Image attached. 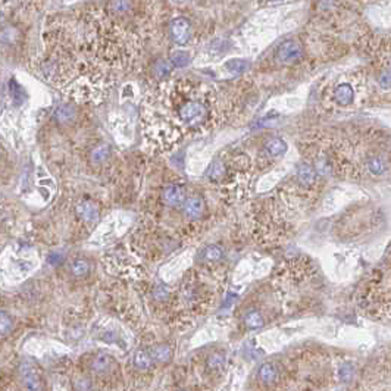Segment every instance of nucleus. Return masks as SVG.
<instances>
[{
  "label": "nucleus",
  "mask_w": 391,
  "mask_h": 391,
  "mask_svg": "<svg viewBox=\"0 0 391 391\" xmlns=\"http://www.w3.org/2000/svg\"><path fill=\"white\" fill-rule=\"evenodd\" d=\"M316 177L318 174L315 172L313 166L310 165V162H302L297 168V181L302 187L305 188H310L315 185L316 183Z\"/></svg>",
  "instance_id": "obj_7"
},
{
  "label": "nucleus",
  "mask_w": 391,
  "mask_h": 391,
  "mask_svg": "<svg viewBox=\"0 0 391 391\" xmlns=\"http://www.w3.org/2000/svg\"><path fill=\"white\" fill-rule=\"evenodd\" d=\"M224 256V251L219 246H207L203 248L200 257L202 260H205V262H218V260H221Z\"/></svg>",
  "instance_id": "obj_18"
},
{
  "label": "nucleus",
  "mask_w": 391,
  "mask_h": 391,
  "mask_svg": "<svg viewBox=\"0 0 391 391\" xmlns=\"http://www.w3.org/2000/svg\"><path fill=\"white\" fill-rule=\"evenodd\" d=\"M184 212L191 219L200 218L203 215V212H205V202H203V199L202 197H197V196L187 199L185 203H184Z\"/></svg>",
  "instance_id": "obj_10"
},
{
  "label": "nucleus",
  "mask_w": 391,
  "mask_h": 391,
  "mask_svg": "<svg viewBox=\"0 0 391 391\" xmlns=\"http://www.w3.org/2000/svg\"><path fill=\"white\" fill-rule=\"evenodd\" d=\"M171 63L175 66V68H184L190 63V55L185 53V52H174L171 55Z\"/></svg>",
  "instance_id": "obj_21"
},
{
  "label": "nucleus",
  "mask_w": 391,
  "mask_h": 391,
  "mask_svg": "<svg viewBox=\"0 0 391 391\" xmlns=\"http://www.w3.org/2000/svg\"><path fill=\"white\" fill-rule=\"evenodd\" d=\"M153 294H155V299H158V300H165V299H168V296H169V290H168L164 284H159V286L155 287Z\"/></svg>",
  "instance_id": "obj_27"
},
{
  "label": "nucleus",
  "mask_w": 391,
  "mask_h": 391,
  "mask_svg": "<svg viewBox=\"0 0 391 391\" xmlns=\"http://www.w3.org/2000/svg\"><path fill=\"white\" fill-rule=\"evenodd\" d=\"M153 360L159 362V363H168L172 357V349L168 344H158L152 349L150 351Z\"/></svg>",
  "instance_id": "obj_15"
},
{
  "label": "nucleus",
  "mask_w": 391,
  "mask_h": 391,
  "mask_svg": "<svg viewBox=\"0 0 391 391\" xmlns=\"http://www.w3.org/2000/svg\"><path fill=\"white\" fill-rule=\"evenodd\" d=\"M20 378H21V384L25 391H41L43 390L41 378L36 366L31 362L25 360L20 365Z\"/></svg>",
  "instance_id": "obj_3"
},
{
  "label": "nucleus",
  "mask_w": 391,
  "mask_h": 391,
  "mask_svg": "<svg viewBox=\"0 0 391 391\" xmlns=\"http://www.w3.org/2000/svg\"><path fill=\"white\" fill-rule=\"evenodd\" d=\"M265 150H267L271 156L278 158V156H283V155L287 152V143H286L283 139L274 137V139L267 140V143H265Z\"/></svg>",
  "instance_id": "obj_14"
},
{
  "label": "nucleus",
  "mask_w": 391,
  "mask_h": 391,
  "mask_svg": "<svg viewBox=\"0 0 391 391\" xmlns=\"http://www.w3.org/2000/svg\"><path fill=\"white\" fill-rule=\"evenodd\" d=\"M181 391H184V390H181Z\"/></svg>",
  "instance_id": "obj_29"
},
{
  "label": "nucleus",
  "mask_w": 391,
  "mask_h": 391,
  "mask_svg": "<svg viewBox=\"0 0 391 391\" xmlns=\"http://www.w3.org/2000/svg\"><path fill=\"white\" fill-rule=\"evenodd\" d=\"M305 55V47L296 39H288L283 41L275 50V59L283 65H291L300 61Z\"/></svg>",
  "instance_id": "obj_1"
},
{
  "label": "nucleus",
  "mask_w": 391,
  "mask_h": 391,
  "mask_svg": "<svg viewBox=\"0 0 391 391\" xmlns=\"http://www.w3.org/2000/svg\"><path fill=\"white\" fill-rule=\"evenodd\" d=\"M169 34H171V39L177 44H185L191 37V24H190V21L187 18H184V17L175 18L169 25Z\"/></svg>",
  "instance_id": "obj_5"
},
{
  "label": "nucleus",
  "mask_w": 391,
  "mask_h": 391,
  "mask_svg": "<svg viewBox=\"0 0 391 391\" xmlns=\"http://www.w3.org/2000/svg\"><path fill=\"white\" fill-rule=\"evenodd\" d=\"M14 329V319L9 313L0 310V337L8 335Z\"/></svg>",
  "instance_id": "obj_19"
},
{
  "label": "nucleus",
  "mask_w": 391,
  "mask_h": 391,
  "mask_svg": "<svg viewBox=\"0 0 391 391\" xmlns=\"http://www.w3.org/2000/svg\"><path fill=\"white\" fill-rule=\"evenodd\" d=\"M77 215L87 224H94L99 219V209L93 202H81L77 206Z\"/></svg>",
  "instance_id": "obj_9"
},
{
  "label": "nucleus",
  "mask_w": 391,
  "mask_h": 391,
  "mask_svg": "<svg viewBox=\"0 0 391 391\" xmlns=\"http://www.w3.org/2000/svg\"><path fill=\"white\" fill-rule=\"evenodd\" d=\"M63 260H65V256H63L61 251H53V253H50L49 257H47V262H49L50 265H53V267L61 265V264L63 262Z\"/></svg>",
  "instance_id": "obj_26"
},
{
  "label": "nucleus",
  "mask_w": 391,
  "mask_h": 391,
  "mask_svg": "<svg viewBox=\"0 0 391 391\" xmlns=\"http://www.w3.org/2000/svg\"><path fill=\"white\" fill-rule=\"evenodd\" d=\"M69 269H71V274L74 277L82 278V277L90 274L91 267H90V262H88V260H85V259H75V260H72Z\"/></svg>",
  "instance_id": "obj_17"
},
{
  "label": "nucleus",
  "mask_w": 391,
  "mask_h": 391,
  "mask_svg": "<svg viewBox=\"0 0 391 391\" xmlns=\"http://www.w3.org/2000/svg\"><path fill=\"white\" fill-rule=\"evenodd\" d=\"M72 387H74V391H93V382L87 376L75 378L72 382Z\"/></svg>",
  "instance_id": "obj_23"
},
{
  "label": "nucleus",
  "mask_w": 391,
  "mask_h": 391,
  "mask_svg": "<svg viewBox=\"0 0 391 391\" xmlns=\"http://www.w3.org/2000/svg\"><path fill=\"white\" fill-rule=\"evenodd\" d=\"M243 322H244L246 328H248V329H259V328H262L265 324L264 316L260 315V312H257V310H248L244 315Z\"/></svg>",
  "instance_id": "obj_16"
},
{
  "label": "nucleus",
  "mask_w": 391,
  "mask_h": 391,
  "mask_svg": "<svg viewBox=\"0 0 391 391\" xmlns=\"http://www.w3.org/2000/svg\"><path fill=\"white\" fill-rule=\"evenodd\" d=\"M178 115L184 122H187L190 125H194V123L202 122L206 118L207 109H206V106L203 103H200L197 100H188V102H185L184 104L180 106Z\"/></svg>",
  "instance_id": "obj_2"
},
{
  "label": "nucleus",
  "mask_w": 391,
  "mask_h": 391,
  "mask_svg": "<svg viewBox=\"0 0 391 391\" xmlns=\"http://www.w3.org/2000/svg\"><path fill=\"white\" fill-rule=\"evenodd\" d=\"M75 118H77V109L71 104H61L55 110V119L61 125L71 123Z\"/></svg>",
  "instance_id": "obj_11"
},
{
  "label": "nucleus",
  "mask_w": 391,
  "mask_h": 391,
  "mask_svg": "<svg viewBox=\"0 0 391 391\" xmlns=\"http://www.w3.org/2000/svg\"><path fill=\"white\" fill-rule=\"evenodd\" d=\"M153 357L150 354L149 350H137L136 354H134V366L139 369V370H149L152 366H153Z\"/></svg>",
  "instance_id": "obj_12"
},
{
  "label": "nucleus",
  "mask_w": 391,
  "mask_h": 391,
  "mask_svg": "<svg viewBox=\"0 0 391 391\" xmlns=\"http://www.w3.org/2000/svg\"><path fill=\"white\" fill-rule=\"evenodd\" d=\"M153 69H155V74H156L159 78H164V77H166V75L169 74L171 66H169V63H168L166 61H158V62L155 63Z\"/></svg>",
  "instance_id": "obj_25"
},
{
  "label": "nucleus",
  "mask_w": 391,
  "mask_h": 391,
  "mask_svg": "<svg viewBox=\"0 0 391 391\" xmlns=\"http://www.w3.org/2000/svg\"><path fill=\"white\" fill-rule=\"evenodd\" d=\"M356 99V90L351 82H337L332 88V102L337 106H351Z\"/></svg>",
  "instance_id": "obj_4"
},
{
  "label": "nucleus",
  "mask_w": 391,
  "mask_h": 391,
  "mask_svg": "<svg viewBox=\"0 0 391 391\" xmlns=\"http://www.w3.org/2000/svg\"><path fill=\"white\" fill-rule=\"evenodd\" d=\"M248 66V63L246 61H241V59H232L229 62L225 63V68L229 69L231 72H241V71H246V68Z\"/></svg>",
  "instance_id": "obj_24"
},
{
  "label": "nucleus",
  "mask_w": 391,
  "mask_h": 391,
  "mask_svg": "<svg viewBox=\"0 0 391 391\" xmlns=\"http://www.w3.org/2000/svg\"><path fill=\"white\" fill-rule=\"evenodd\" d=\"M162 200L165 202V205L171 206V207H178L181 205L185 203V191L181 185L178 184H171L168 187L164 188L162 191Z\"/></svg>",
  "instance_id": "obj_6"
},
{
  "label": "nucleus",
  "mask_w": 391,
  "mask_h": 391,
  "mask_svg": "<svg viewBox=\"0 0 391 391\" xmlns=\"http://www.w3.org/2000/svg\"><path fill=\"white\" fill-rule=\"evenodd\" d=\"M110 8L115 9V12H125L129 9V3H123V2H115V3H110Z\"/></svg>",
  "instance_id": "obj_28"
},
{
  "label": "nucleus",
  "mask_w": 391,
  "mask_h": 391,
  "mask_svg": "<svg viewBox=\"0 0 391 391\" xmlns=\"http://www.w3.org/2000/svg\"><path fill=\"white\" fill-rule=\"evenodd\" d=\"M257 376H259V379L262 381L264 384L271 385V384H274L277 381L278 372H277V369H275V366L272 363H264L262 366L259 368Z\"/></svg>",
  "instance_id": "obj_13"
},
{
  "label": "nucleus",
  "mask_w": 391,
  "mask_h": 391,
  "mask_svg": "<svg viewBox=\"0 0 391 391\" xmlns=\"http://www.w3.org/2000/svg\"><path fill=\"white\" fill-rule=\"evenodd\" d=\"M115 369V360L106 353L97 354L91 360V370L97 375H109Z\"/></svg>",
  "instance_id": "obj_8"
},
{
  "label": "nucleus",
  "mask_w": 391,
  "mask_h": 391,
  "mask_svg": "<svg viewBox=\"0 0 391 391\" xmlns=\"http://www.w3.org/2000/svg\"><path fill=\"white\" fill-rule=\"evenodd\" d=\"M224 363H225V357L221 353H213L206 360V366L209 370H219L224 368Z\"/></svg>",
  "instance_id": "obj_22"
},
{
  "label": "nucleus",
  "mask_w": 391,
  "mask_h": 391,
  "mask_svg": "<svg viewBox=\"0 0 391 391\" xmlns=\"http://www.w3.org/2000/svg\"><path fill=\"white\" fill-rule=\"evenodd\" d=\"M109 155H110L109 146H106V144H100V146H97V147L93 149V152H91V162H94V164H102V162H104V161L109 158Z\"/></svg>",
  "instance_id": "obj_20"
}]
</instances>
